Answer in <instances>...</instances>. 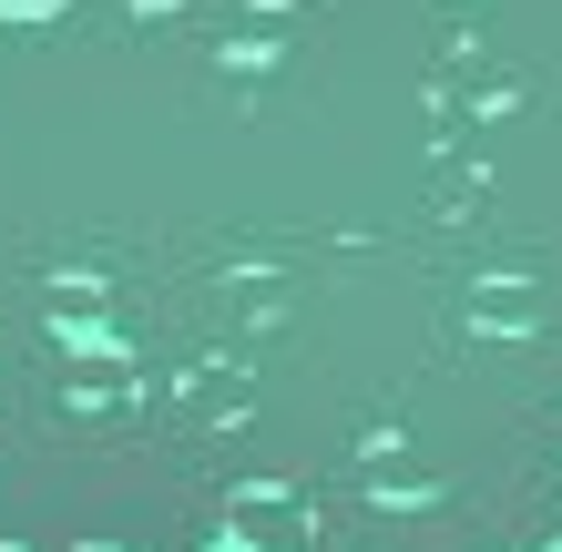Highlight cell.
<instances>
[{
    "label": "cell",
    "instance_id": "6da1fadb",
    "mask_svg": "<svg viewBox=\"0 0 562 552\" xmlns=\"http://www.w3.org/2000/svg\"><path fill=\"white\" fill-rule=\"evenodd\" d=\"M307 502L296 492H236V511H225V552H307Z\"/></svg>",
    "mask_w": 562,
    "mask_h": 552
},
{
    "label": "cell",
    "instance_id": "3957f363",
    "mask_svg": "<svg viewBox=\"0 0 562 552\" xmlns=\"http://www.w3.org/2000/svg\"><path fill=\"white\" fill-rule=\"evenodd\" d=\"M52 328H103V286L61 277V286H52Z\"/></svg>",
    "mask_w": 562,
    "mask_h": 552
},
{
    "label": "cell",
    "instance_id": "5b68a950",
    "mask_svg": "<svg viewBox=\"0 0 562 552\" xmlns=\"http://www.w3.org/2000/svg\"><path fill=\"white\" fill-rule=\"evenodd\" d=\"M61 0H0V21H52Z\"/></svg>",
    "mask_w": 562,
    "mask_h": 552
},
{
    "label": "cell",
    "instance_id": "8992f818",
    "mask_svg": "<svg viewBox=\"0 0 562 552\" xmlns=\"http://www.w3.org/2000/svg\"><path fill=\"white\" fill-rule=\"evenodd\" d=\"M552 552H562V542H552Z\"/></svg>",
    "mask_w": 562,
    "mask_h": 552
},
{
    "label": "cell",
    "instance_id": "7a4b0ae2",
    "mask_svg": "<svg viewBox=\"0 0 562 552\" xmlns=\"http://www.w3.org/2000/svg\"><path fill=\"white\" fill-rule=\"evenodd\" d=\"M532 317H542V297H532L521 277H491V286H481V328H532Z\"/></svg>",
    "mask_w": 562,
    "mask_h": 552
},
{
    "label": "cell",
    "instance_id": "277c9868",
    "mask_svg": "<svg viewBox=\"0 0 562 552\" xmlns=\"http://www.w3.org/2000/svg\"><path fill=\"white\" fill-rule=\"evenodd\" d=\"M369 481H379V492H429V471H419V461H389V450L369 461Z\"/></svg>",
    "mask_w": 562,
    "mask_h": 552
}]
</instances>
